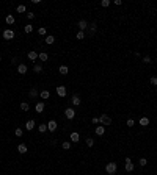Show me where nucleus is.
I'll list each match as a JSON object with an SVG mask.
<instances>
[{
	"instance_id": "a19ab883",
	"label": "nucleus",
	"mask_w": 157,
	"mask_h": 175,
	"mask_svg": "<svg viewBox=\"0 0 157 175\" xmlns=\"http://www.w3.org/2000/svg\"><path fill=\"white\" fill-rule=\"evenodd\" d=\"M91 122H93V124H99V117H93Z\"/></svg>"
},
{
	"instance_id": "e433bc0d",
	"label": "nucleus",
	"mask_w": 157,
	"mask_h": 175,
	"mask_svg": "<svg viewBox=\"0 0 157 175\" xmlns=\"http://www.w3.org/2000/svg\"><path fill=\"white\" fill-rule=\"evenodd\" d=\"M151 85H152V86H157V77H151Z\"/></svg>"
},
{
	"instance_id": "6e6552de",
	"label": "nucleus",
	"mask_w": 157,
	"mask_h": 175,
	"mask_svg": "<svg viewBox=\"0 0 157 175\" xmlns=\"http://www.w3.org/2000/svg\"><path fill=\"white\" fill-rule=\"evenodd\" d=\"M44 108H46L44 102H38L36 105H35V111H36V113H39V114H41V113L44 111Z\"/></svg>"
},
{
	"instance_id": "72a5a7b5",
	"label": "nucleus",
	"mask_w": 157,
	"mask_h": 175,
	"mask_svg": "<svg viewBox=\"0 0 157 175\" xmlns=\"http://www.w3.org/2000/svg\"><path fill=\"white\" fill-rule=\"evenodd\" d=\"M110 3H112L110 0H102V2H101V6H102V8H107V6H110Z\"/></svg>"
},
{
	"instance_id": "c756f323",
	"label": "nucleus",
	"mask_w": 157,
	"mask_h": 175,
	"mask_svg": "<svg viewBox=\"0 0 157 175\" xmlns=\"http://www.w3.org/2000/svg\"><path fill=\"white\" fill-rule=\"evenodd\" d=\"M61 147L65 149V150H69V149H71V141H65V142L61 144Z\"/></svg>"
},
{
	"instance_id": "5701e85b",
	"label": "nucleus",
	"mask_w": 157,
	"mask_h": 175,
	"mask_svg": "<svg viewBox=\"0 0 157 175\" xmlns=\"http://www.w3.org/2000/svg\"><path fill=\"white\" fill-rule=\"evenodd\" d=\"M5 22H7L8 25H13V24H14V17L11 16V14H8L7 17H5Z\"/></svg>"
},
{
	"instance_id": "4be33fe9",
	"label": "nucleus",
	"mask_w": 157,
	"mask_h": 175,
	"mask_svg": "<svg viewBox=\"0 0 157 175\" xmlns=\"http://www.w3.org/2000/svg\"><path fill=\"white\" fill-rule=\"evenodd\" d=\"M58 71H60V74H61V75H66V74L69 72V67L63 64V66H60V69H58Z\"/></svg>"
},
{
	"instance_id": "aec40b11",
	"label": "nucleus",
	"mask_w": 157,
	"mask_h": 175,
	"mask_svg": "<svg viewBox=\"0 0 157 175\" xmlns=\"http://www.w3.org/2000/svg\"><path fill=\"white\" fill-rule=\"evenodd\" d=\"M44 41H46V44H49V45H52V44H54V42H55V38H54V36H52V34H47V36H46V38H44Z\"/></svg>"
},
{
	"instance_id": "a211bd4d",
	"label": "nucleus",
	"mask_w": 157,
	"mask_h": 175,
	"mask_svg": "<svg viewBox=\"0 0 157 175\" xmlns=\"http://www.w3.org/2000/svg\"><path fill=\"white\" fill-rule=\"evenodd\" d=\"M39 97H41V98H44V100H47V98L50 97V92H49L47 89H43L41 92H39Z\"/></svg>"
},
{
	"instance_id": "9b49d317",
	"label": "nucleus",
	"mask_w": 157,
	"mask_h": 175,
	"mask_svg": "<svg viewBox=\"0 0 157 175\" xmlns=\"http://www.w3.org/2000/svg\"><path fill=\"white\" fill-rule=\"evenodd\" d=\"M38 52L36 50H30V52H28V60H30V61H35V60H38Z\"/></svg>"
},
{
	"instance_id": "37998d69",
	"label": "nucleus",
	"mask_w": 157,
	"mask_h": 175,
	"mask_svg": "<svg viewBox=\"0 0 157 175\" xmlns=\"http://www.w3.org/2000/svg\"><path fill=\"white\" fill-rule=\"evenodd\" d=\"M0 61H2V56H0Z\"/></svg>"
},
{
	"instance_id": "c9c22d12",
	"label": "nucleus",
	"mask_w": 157,
	"mask_h": 175,
	"mask_svg": "<svg viewBox=\"0 0 157 175\" xmlns=\"http://www.w3.org/2000/svg\"><path fill=\"white\" fill-rule=\"evenodd\" d=\"M138 163H140V166L143 167V166L148 164V160H146V158H140V161H138Z\"/></svg>"
},
{
	"instance_id": "39448f33",
	"label": "nucleus",
	"mask_w": 157,
	"mask_h": 175,
	"mask_svg": "<svg viewBox=\"0 0 157 175\" xmlns=\"http://www.w3.org/2000/svg\"><path fill=\"white\" fill-rule=\"evenodd\" d=\"M14 36H16V34H14V31H13V30H10V28H7V30H3V38L7 39V41H11V39H13Z\"/></svg>"
},
{
	"instance_id": "ddd939ff",
	"label": "nucleus",
	"mask_w": 157,
	"mask_h": 175,
	"mask_svg": "<svg viewBox=\"0 0 157 175\" xmlns=\"http://www.w3.org/2000/svg\"><path fill=\"white\" fill-rule=\"evenodd\" d=\"M39 95V92H38V89H36V88H32V89H30V92H28V97H30L32 98V100H33V98H36Z\"/></svg>"
},
{
	"instance_id": "9d476101",
	"label": "nucleus",
	"mask_w": 157,
	"mask_h": 175,
	"mask_svg": "<svg viewBox=\"0 0 157 175\" xmlns=\"http://www.w3.org/2000/svg\"><path fill=\"white\" fill-rule=\"evenodd\" d=\"M94 133H96L97 136H104V133H105V127H104V125H97L96 130H94Z\"/></svg>"
},
{
	"instance_id": "58836bf2",
	"label": "nucleus",
	"mask_w": 157,
	"mask_h": 175,
	"mask_svg": "<svg viewBox=\"0 0 157 175\" xmlns=\"http://www.w3.org/2000/svg\"><path fill=\"white\" fill-rule=\"evenodd\" d=\"M143 63L149 64V63H151V56H143Z\"/></svg>"
},
{
	"instance_id": "393cba45",
	"label": "nucleus",
	"mask_w": 157,
	"mask_h": 175,
	"mask_svg": "<svg viewBox=\"0 0 157 175\" xmlns=\"http://www.w3.org/2000/svg\"><path fill=\"white\" fill-rule=\"evenodd\" d=\"M38 131H39V133H46V131H47V124L38 125Z\"/></svg>"
},
{
	"instance_id": "f3484780",
	"label": "nucleus",
	"mask_w": 157,
	"mask_h": 175,
	"mask_svg": "<svg viewBox=\"0 0 157 175\" xmlns=\"http://www.w3.org/2000/svg\"><path fill=\"white\" fill-rule=\"evenodd\" d=\"M80 102H82V100H80V97H79V95H72V97H71V103L74 105V106H79Z\"/></svg>"
},
{
	"instance_id": "423d86ee",
	"label": "nucleus",
	"mask_w": 157,
	"mask_h": 175,
	"mask_svg": "<svg viewBox=\"0 0 157 175\" xmlns=\"http://www.w3.org/2000/svg\"><path fill=\"white\" fill-rule=\"evenodd\" d=\"M57 94H58V97H66V86L60 85L57 88Z\"/></svg>"
},
{
	"instance_id": "c85d7f7f",
	"label": "nucleus",
	"mask_w": 157,
	"mask_h": 175,
	"mask_svg": "<svg viewBox=\"0 0 157 175\" xmlns=\"http://www.w3.org/2000/svg\"><path fill=\"white\" fill-rule=\"evenodd\" d=\"M88 30H90V33H91V34H94V33H96V30H97L96 24H91V25H88Z\"/></svg>"
},
{
	"instance_id": "dca6fc26",
	"label": "nucleus",
	"mask_w": 157,
	"mask_h": 175,
	"mask_svg": "<svg viewBox=\"0 0 157 175\" xmlns=\"http://www.w3.org/2000/svg\"><path fill=\"white\" fill-rule=\"evenodd\" d=\"M69 138H71V142H79L80 135H79L77 131H72V133H71V136H69Z\"/></svg>"
},
{
	"instance_id": "79ce46f5",
	"label": "nucleus",
	"mask_w": 157,
	"mask_h": 175,
	"mask_svg": "<svg viewBox=\"0 0 157 175\" xmlns=\"http://www.w3.org/2000/svg\"><path fill=\"white\" fill-rule=\"evenodd\" d=\"M113 3H115V5H121L123 2H121V0H113Z\"/></svg>"
},
{
	"instance_id": "0eeeda50",
	"label": "nucleus",
	"mask_w": 157,
	"mask_h": 175,
	"mask_svg": "<svg viewBox=\"0 0 157 175\" xmlns=\"http://www.w3.org/2000/svg\"><path fill=\"white\" fill-rule=\"evenodd\" d=\"M57 127H58V124H57L55 120H49V122H47V131H52V133H54V131L57 130Z\"/></svg>"
},
{
	"instance_id": "6ab92c4d",
	"label": "nucleus",
	"mask_w": 157,
	"mask_h": 175,
	"mask_svg": "<svg viewBox=\"0 0 157 175\" xmlns=\"http://www.w3.org/2000/svg\"><path fill=\"white\" fill-rule=\"evenodd\" d=\"M38 60L44 63V61H47V60H49V55H47V53H46V52H41V53H39V55H38Z\"/></svg>"
},
{
	"instance_id": "473e14b6",
	"label": "nucleus",
	"mask_w": 157,
	"mask_h": 175,
	"mask_svg": "<svg viewBox=\"0 0 157 175\" xmlns=\"http://www.w3.org/2000/svg\"><path fill=\"white\" fill-rule=\"evenodd\" d=\"M24 31H25V33H32V31H33V25H30V24L25 25V27H24Z\"/></svg>"
},
{
	"instance_id": "1a4fd4ad",
	"label": "nucleus",
	"mask_w": 157,
	"mask_h": 175,
	"mask_svg": "<svg viewBox=\"0 0 157 175\" xmlns=\"http://www.w3.org/2000/svg\"><path fill=\"white\" fill-rule=\"evenodd\" d=\"M27 71H28V67H27V64H24V63H21L19 66H17V72H19L21 75H24V74H27Z\"/></svg>"
},
{
	"instance_id": "a878e982",
	"label": "nucleus",
	"mask_w": 157,
	"mask_h": 175,
	"mask_svg": "<svg viewBox=\"0 0 157 175\" xmlns=\"http://www.w3.org/2000/svg\"><path fill=\"white\" fill-rule=\"evenodd\" d=\"M140 125H141V127H148V125H149V119H148V117H141V119H140Z\"/></svg>"
},
{
	"instance_id": "20e7f679",
	"label": "nucleus",
	"mask_w": 157,
	"mask_h": 175,
	"mask_svg": "<svg viewBox=\"0 0 157 175\" xmlns=\"http://www.w3.org/2000/svg\"><path fill=\"white\" fill-rule=\"evenodd\" d=\"M65 116H66V119L68 120H72L75 117V111H74V108H66L65 109Z\"/></svg>"
},
{
	"instance_id": "ea45409f",
	"label": "nucleus",
	"mask_w": 157,
	"mask_h": 175,
	"mask_svg": "<svg viewBox=\"0 0 157 175\" xmlns=\"http://www.w3.org/2000/svg\"><path fill=\"white\" fill-rule=\"evenodd\" d=\"M27 17H28V19H35V13H27Z\"/></svg>"
},
{
	"instance_id": "cd10ccee",
	"label": "nucleus",
	"mask_w": 157,
	"mask_h": 175,
	"mask_svg": "<svg viewBox=\"0 0 157 175\" xmlns=\"http://www.w3.org/2000/svg\"><path fill=\"white\" fill-rule=\"evenodd\" d=\"M75 38H77L79 41H82V39H85V31H77V34H75Z\"/></svg>"
},
{
	"instance_id": "412c9836",
	"label": "nucleus",
	"mask_w": 157,
	"mask_h": 175,
	"mask_svg": "<svg viewBox=\"0 0 157 175\" xmlns=\"http://www.w3.org/2000/svg\"><path fill=\"white\" fill-rule=\"evenodd\" d=\"M33 71H35V74H39V72H43V64L36 63V64L33 66Z\"/></svg>"
},
{
	"instance_id": "bb28decb",
	"label": "nucleus",
	"mask_w": 157,
	"mask_h": 175,
	"mask_svg": "<svg viewBox=\"0 0 157 175\" xmlns=\"http://www.w3.org/2000/svg\"><path fill=\"white\" fill-rule=\"evenodd\" d=\"M38 33H39V36H47V30H46L44 27H39L38 28Z\"/></svg>"
},
{
	"instance_id": "4468645a",
	"label": "nucleus",
	"mask_w": 157,
	"mask_h": 175,
	"mask_svg": "<svg viewBox=\"0 0 157 175\" xmlns=\"http://www.w3.org/2000/svg\"><path fill=\"white\" fill-rule=\"evenodd\" d=\"M35 127H36V122H35L33 119H30V120H27V124H25V128H27V130L28 131H30V130H33V128Z\"/></svg>"
},
{
	"instance_id": "f704fd0d",
	"label": "nucleus",
	"mask_w": 157,
	"mask_h": 175,
	"mask_svg": "<svg viewBox=\"0 0 157 175\" xmlns=\"http://www.w3.org/2000/svg\"><path fill=\"white\" fill-rule=\"evenodd\" d=\"M14 133H16V136H17V138H21L22 135H24V130H22V128H16V131H14Z\"/></svg>"
},
{
	"instance_id": "f03ea898",
	"label": "nucleus",
	"mask_w": 157,
	"mask_h": 175,
	"mask_svg": "<svg viewBox=\"0 0 157 175\" xmlns=\"http://www.w3.org/2000/svg\"><path fill=\"white\" fill-rule=\"evenodd\" d=\"M99 124L104 125V127H105V125H110V124H112V117H110L108 114H102L101 117H99Z\"/></svg>"
},
{
	"instance_id": "2f4dec72",
	"label": "nucleus",
	"mask_w": 157,
	"mask_h": 175,
	"mask_svg": "<svg viewBox=\"0 0 157 175\" xmlns=\"http://www.w3.org/2000/svg\"><path fill=\"white\" fill-rule=\"evenodd\" d=\"M86 145H88V147H93V145H94V139H93V138H86Z\"/></svg>"
},
{
	"instance_id": "f8f14e48",
	"label": "nucleus",
	"mask_w": 157,
	"mask_h": 175,
	"mask_svg": "<svg viewBox=\"0 0 157 175\" xmlns=\"http://www.w3.org/2000/svg\"><path fill=\"white\" fill-rule=\"evenodd\" d=\"M86 28H88V22H86V20H79V30L80 31H85L86 30Z\"/></svg>"
},
{
	"instance_id": "b1692460",
	"label": "nucleus",
	"mask_w": 157,
	"mask_h": 175,
	"mask_svg": "<svg viewBox=\"0 0 157 175\" xmlns=\"http://www.w3.org/2000/svg\"><path fill=\"white\" fill-rule=\"evenodd\" d=\"M21 109H22V111H28V109H30V103H28V102H22L21 103Z\"/></svg>"
},
{
	"instance_id": "2eb2a0df",
	"label": "nucleus",
	"mask_w": 157,
	"mask_h": 175,
	"mask_svg": "<svg viewBox=\"0 0 157 175\" xmlns=\"http://www.w3.org/2000/svg\"><path fill=\"white\" fill-rule=\"evenodd\" d=\"M17 152H19L21 155H24V153H27V152H28V149H27L25 144H19V145H17Z\"/></svg>"
},
{
	"instance_id": "7ed1b4c3",
	"label": "nucleus",
	"mask_w": 157,
	"mask_h": 175,
	"mask_svg": "<svg viewBox=\"0 0 157 175\" xmlns=\"http://www.w3.org/2000/svg\"><path fill=\"white\" fill-rule=\"evenodd\" d=\"M126 164H124V169H126V172H132L133 169H135V166H133V163H132V160L130 158H126Z\"/></svg>"
},
{
	"instance_id": "7c9ffc66",
	"label": "nucleus",
	"mask_w": 157,
	"mask_h": 175,
	"mask_svg": "<svg viewBox=\"0 0 157 175\" xmlns=\"http://www.w3.org/2000/svg\"><path fill=\"white\" fill-rule=\"evenodd\" d=\"M16 11H17V13H25L27 8H25V5H19V6L16 8Z\"/></svg>"
},
{
	"instance_id": "4c0bfd02",
	"label": "nucleus",
	"mask_w": 157,
	"mask_h": 175,
	"mask_svg": "<svg viewBox=\"0 0 157 175\" xmlns=\"http://www.w3.org/2000/svg\"><path fill=\"white\" fill-rule=\"evenodd\" d=\"M127 125H129V127H133V125H135V120H133L132 117H130V119H127Z\"/></svg>"
},
{
	"instance_id": "f257e3e1",
	"label": "nucleus",
	"mask_w": 157,
	"mask_h": 175,
	"mask_svg": "<svg viewBox=\"0 0 157 175\" xmlns=\"http://www.w3.org/2000/svg\"><path fill=\"white\" fill-rule=\"evenodd\" d=\"M116 171H118V166H116V163H108V164L105 166V172L108 175H115Z\"/></svg>"
}]
</instances>
